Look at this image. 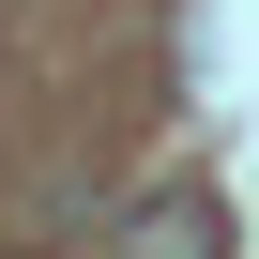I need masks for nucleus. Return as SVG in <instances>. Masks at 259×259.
<instances>
[{"instance_id":"obj_1","label":"nucleus","mask_w":259,"mask_h":259,"mask_svg":"<svg viewBox=\"0 0 259 259\" xmlns=\"http://www.w3.org/2000/svg\"><path fill=\"white\" fill-rule=\"evenodd\" d=\"M107 259H229V213H213V183H153L138 213H122V244Z\"/></svg>"}]
</instances>
